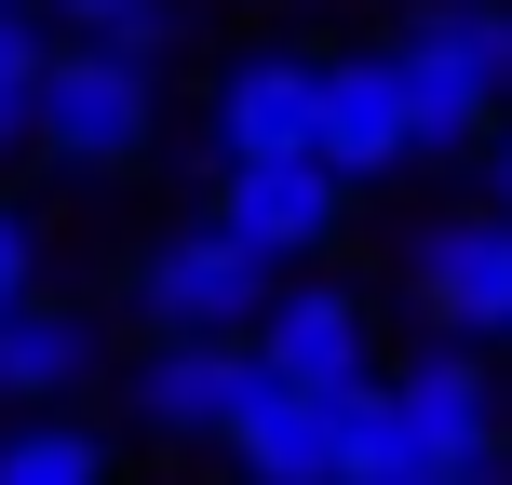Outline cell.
<instances>
[{"label":"cell","mask_w":512,"mask_h":485,"mask_svg":"<svg viewBox=\"0 0 512 485\" xmlns=\"http://www.w3.org/2000/svg\"><path fill=\"white\" fill-rule=\"evenodd\" d=\"M149 135H162V81L135 68V54H95V41L41 54V95H27V149H54L68 176H122Z\"/></svg>","instance_id":"1"},{"label":"cell","mask_w":512,"mask_h":485,"mask_svg":"<svg viewBox=\"0 0 512 485\" xmlns=\"http://www.w3.org/2000/svg\"><path fill=\"white\" fill-rule=\"evenodd\" d=\"M283 297V270L256 256L230 216H189V230L149 243V270H135V310H149V337H256Z\"/></svg>","instance_id":"2"},{"label":"cell","mask_w":512,"mask_h":485,"mask_svg":"<svg viewBox=\"0 0 512 485\" xmlns=\"http://www.w3.org/2000/svg\"><path fill=\"white\" fill-rule=\"evenodd\" d=\"M256 364H270L283 391H324V405H351V391H378V324H364L351 283H283L270 324H256Z\"/></svg>","instance_id":"3"},{"label":"cell","mask_w":512,"mask_h":485,"mask_svg":"<svg viewBox=\"0 0 512 485\" xmlns=\"http://www.w3.org/2000/svg\"><path fill=\"white\" fill-rule=\"evenodd\" d=\"M203 149L216 162H324V68L310 54H243L216 68V108H203Z\"/></svg>","instance_id":"4"},{"label":"cell","mask_w":512,"mask_h":485,"mask_svg":"<svg viewBox=\"0 0 512 485\" xmlns=\"http://www.w3.org/2000/svg\"><path fill=\"white\" fill-rule=\"evenodd\" d=\"M405 283L418 310H432L445 337H512V216H432V230L405 243Z\"/></svg>","instance_id":"5"},{"label":"cell","mask_w":512,"mask_h":485,"mask_svg":"<svg viewBox=\"0 0 512 485\" xmlns=\"http://www.w3.org/2000/svg\"><path fill=\"white\" fill-rule=\"evenodd\" d=\"M337 203H351V176L337 162H216V216L270 256H310V243H337Z\"/></svg>","instance_id":"6"},{"label":"cell","mask_w":512,"mask_h":485,"mask_svg":"<svg viewBox=\"0 0 512 485\" xmlns=\"http://www.w3.org/2000/svg\"><path fill=\"white\" fill-rule=\"evenodd\" d=\"M324 162L337 176H391V162H418V108H405V54H337L324 68Z\"/></svg>","instance_id":"7"},{"label":"cell","mask_w":512,"mask_h":485,"mask_svg":"<svg viewBox=\"0 0 512 485\" xmlns=\"http://www.w3.org/2000/svg\"><path fill=\"white\" fill-rule=\"evenodd\" d=\"M243 391H256V337H162L149 364H135V418L149 432H230L243 418Z\"/></svg>","instance_id":"8"},{"label":"cell","mask_w":512,"mask_h":485,"mask_svg":"<svg viewBox=\"0 0 512 485\" xmlns=\"http://www.w3.org/2000/svg\"><path fill=\"white\" fill-rule=\"evenodd\" d=\"M216 445H230L243 485H337V405H324V391H283L270 364H256L243 418H230Z\"/></svg>","instance_id":"9"},{"label":"cell","mask_w":512,"mask_h":485,"mask_svg":"<svg viewBox=\"0 0 512 485\" xmlns=\"http://www.w3.org/2000/svg\"><path fill=\"white\" fill-rule=\"evenodd\" d=\"M391 391V418H405L432 459H499V378H486V351H418L405 378H378Z\"/></svg>","instance_id":"10"},{"label":"cell","mask_w":512,"mask_h":485,"mask_svg":"<svg viewBox=\"0 0 512 485\" xmlns=\"http://www.w3.org/2000/svg\"><path fill=\"white\" fill-rule=\"evenodd\" d=\"M108 364V337H95V310H54V297H27V310H0V405H68L81 378Z\"/></svg>","instance_id":"11"},{"label":"cell","mask_w":512,"mask_h":485,"mask_svg":"<svg viewBox=\"0 0 512 485\" xmlns=\"http://www.w3.org/2000/svg\"><path fill=\"white\" fill-rule=\"evenodd\" d=\"M337 485H499V459H432L391 418V391H351L337 405Z\"/></svg>","instance_id":"12"},{"label":"cell","mask_w":512,"mask_h":485,"mask_svg":"<svg viewBox=\"0 0 512 485\" xmlns=\"http://www.w3.org/2000/svg\"><path fill=\"white\" fill-rule=\"evenodd\" d=\"M405 108H418V162H459V149H486V122H499V95L459 68V54L432 41V27H405Z\"/></svg>","instance_id":"13"},{"label":"cell","mask_w":512,"mask_h":485,"mask_svg":"<svg viewBox=\"0 0 512 485\" xmlns=\"http://www.w3.org/2000/svg\"><path fill=\"white\" fill-rule=\"evenodd\" d=\"M0 485H108V445L81 418H14L0 432Z\"/></svg>","instance_id":"14"},{"label":"cell","mask_w":512,"mask_h":485,"mask_svg":"<svg viewBox=\"0 0 512 485\" xmlns=\"http://www.w3.org/2000/svg\"><path fill=\"white\" fill-rule=\"evenodd\" d=\"M418 27H432V41L459 54L472 81H486V95H512V0H432Z\"/></svg>","instance_id":"15"},{"label":"cell","mask_w":512,"mask_h":485,"mask_svg":"<svg viewBox=\"0 0 512 485\" xmlns=\"http://www.w3.org/2000/svg\"><path fill=\"white\" fill-rule=\"evenodd\" d=\"M54 14H68L95 54H135V68H162V41H176V14H162V0H54Z\"/></svg>","instance_id":"16"},{"label":"cell","mask_w":512,"mask_h":485,"mask_svg":"<svg viewBox=\"0 0 512 485\" xmlns=\"http://www.w3.org/2000/svg\"><path fill=\"white\" fill-rule=\"evenodd\" d=\"M27 95H41V27L0 14V162L27 149Z\"/></svg>","instance_id":"17"},{"label":"cell","mask_w":512,"mask_h":485,"mask_svg":"<svg viewBox=\"0 0 512 485\" xmlns=\"http://www.w3.org/2000/svg\"><path fill=\"white\" fill-rule=\"evenodd\" d=\"M27 297H41V230L0 203V310H27Z\"/></svg>","instance_id":"18"},{"label":"cell","mask_w":512,"mask_h":485,"mask_svg":"<svg viewBox=\"0 0 512 485\" xmlns=\"http://www.w3.org/2000/svg\"><path fill=\"white\" fill-rule=\"evenodd\" d=\"M499 216H512V135H499Z\"/></svg>","instance_id":"19"},{"label":"cell","mask_w":512,"mask_h":485,"mask_svg":"<svg viewBox=\"0 0 512 485\" xmlns=\"http://www.w3.org/2000/svg\"><path fill=\"white\" fill-rule=\"evenodd\" d=\"M0 14H27V0H0Z\"/></svg>","instance_id":"20"}]
</instances>
